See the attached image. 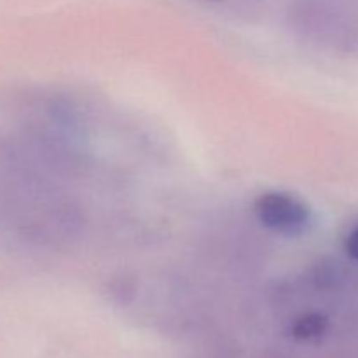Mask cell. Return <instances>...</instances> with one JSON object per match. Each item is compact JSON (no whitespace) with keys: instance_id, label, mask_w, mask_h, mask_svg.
Instances as JSON below:
<instances>
[{"instance_id":"6da1fadb","label":"cell","mask_w":358,"mask_h":358,"mask_svg":"<svg viewBox=\"0 0 358 358\" xmlns=\"http://www.w3.org/2000/svg\"><path fill=\"white\" fill-rule=\"evenodd\" d=\"M254 212L262 226L287 236L301 234L311 220L310 208L296 196L287 192L262 194L255 201Z\"/></svg>"},{"instance_id":"7a4b0ae2","label":"cell","mask_w":358,"mask_h":358,"mask_svg":"<svg viewBox=\"0 0 358 358\" xmlns=\"http://www.w3.org/2000/svg\"><path fill=\"white\" fill-rule=\"evenodd\" d=\"M327 327V320L320 315H306L294 324L292 332L299 339H315L322 336Z\"/></svg>"},{"instance_id":"3957f363","label":"cell","mask_w":358,"mask_h":358,"mask_svg":"<svg viewBox=\"0 0 358 358\" xmlns=\"http://www.w3.org/2000/svg\"><path fill=\"white\" fill-rule=\"evenodd\" d=\"M346 252L350 254V257L358 261V226L346 238Z\"/></svg>"}]
</instances>
